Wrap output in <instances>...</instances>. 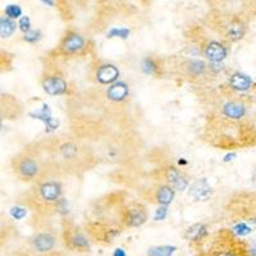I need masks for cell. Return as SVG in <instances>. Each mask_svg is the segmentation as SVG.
<instances>
[{
  "mask_svg": "<svg viewBox=\"0 0 256 256\" xmlns=\"http://www.w3.org/2000/svg\"><path fill=\"white\" fill-rule=\"evenodd\" d=\"M205 56L212 63H220L227 56V49L216 41H212L205 49Z\"/></svg>",
  "mask_w": 256,
  "mask_h": 256,
  "instance_id": "6da1fadb",
  "label": "cell"
},
{
  "mask_svg": "<svg viewBox=\"0 0 256 256\" xmlns=\"http://www.w3.org/2000/svg\"><path fill=\"white\" fill-rule=\"evenodd\" d=\"M32 246L38 252H48L56 246V238L50 233H40L32 240Z\"/></svg>",
  "mask_w": 256,
  "mask_h": 256,
  "instance_id": "7a4b0ae2",
  "label": "cell"
},
{
  "mask_svg": "<svg viewBox=\"0 0 256 256\" xmlns=\"http://www.w3.org/2000/svg\"><path fill=\"white\" fill-rule=\"evenodd\" d=\"M42 86L49 95H63L67 91V84L60 77H48Z\"/></svg>",
  "mask_w": 256,
  "mask_h": 256,
  "instance_id": "3957f363",
  "label": "cell"
},
{
  "mask_svg": "<svg viewBox=\"0 0 256 256\" xmlns=\"http://www.w3.org/2000/svg\"><path fill=\"white\" fill-rule=\"evenodd\" d=\"M212 187L208 184V182L205 180H198V182H195V184L191 186V188H190V195L195 198V200L205 201L212 196Z\"/></svg>",
  "mask_w": 256,
  "mask_h": 256,
  "instance_id": "277c9868",
  "label": "cell"
},
{
  "mask_svg": "<svg viewBox=\"0 0 256 256\" xmlns=\"http://www.w3.org/2000/svg\"><path fill=\"white\" fill-rule=\"evenodd\" d=\"M63 50L66 52H78L84 48V40L78 35V34H70L67 38H64L63 45H62Z\"/></svg>",
  "mask_w": 256,
  "mask_h": 256,
  "instance_id": "5b68a950",
  "label": "cell"
},
{
  "mask_svg": "<svg viewBox=\"0 0 256 256\" xmlns=\"http://www.w3.org/2000/svg\"><path fill=\"white\" fill-rule=\"evenodd\" d=\"M118 76H120V70H116L114 66H112V64L102 66L98 70V73H96L98 81L102 82V84H112V82H114L118 78Z\"/></svg>",
  "mask_w": 256,
  "mask_h": 256,
  "instance_id": "8992f818",
  "label": "cell"
},
{
  "mask_svg": "<svg viewBox=\"0 0 256 256\" xmlns=\"http://www.w3.org/2000/svg\"><path fill=\"white\" fill-rule=\"evenodd\" d=\"M166 178H168L169 184L176 190H180V191H184L187 187L188 182H187L186 177H184L182 173L176 168H169L168 172H166Z\"/></svg>",
  "mask_w": 256,
  "mask_h": 256,
  "instance_id": "52a82bcc",
  "label": "cell"
},
{
  "mask_svg": "<svg viewBox=\"0 0 256 256\" xmlns=\"http://www.w3.org/2000/svg\"><path fill=\"white\" fill-rule=\"evenodd\" d=\"M30 116L36 118V120H42V122L45 123V126H46L48 131L49 132L52 131V130H56V128L58 127V120H56V118H52V114H50L49 106H48L46 104H44V106H42L41 110L35 112V113H31Z\"/></svg>",
  "mask_w": 256,
  "mask_h": 256,
  "instance_id": "ba28073f",
  "label": "cell"
},
{
  "mask_svg": "<svg viewBox=\"0 0 256 256\" xmlns=\"http://www.w3.org/2000/svg\"><path fill=\"white\" fill-rule=\"evenodd\" d=\"M146 222V212L142 208H132L128 210L126 223L130 227H140Z\"/></svg>",
  "mask_w": 256,
  "mask_h": 256,
  "instance_id": "9c48e42d",
  "label": "cell"
},
{
  "mask_svg": "<svg viewBox=\"0 0 256 256\" xmlns=\"http://www.w3.org/2000/svg\"><path fill=\"white\" fill-rule=\"evenodd\" d=\"M128 95V86L124 82H118V84H112L106 91V96L113 102H122Z\"/></svg>",
  "mask_w": 256,
  "mask_h": 256,
  "instance_id": "30bf717a",
  "label": "cell"
},
{
  "mask_svg": "<svg viewBox=\"0 0 256 256\" xmlns=\"http://www.w3.org/2000/svg\"><path fill=\"white\" fill-rule=\"evenodd\" d=\"M42 198L48 201H56L60 196V186L56 182H48L40 187Z\"/></svg>",
  "mask_w": 256,
  "mask_h": 256,
  "instance_id": "8fae6325",
  "label": "cell"
},
{
  "mask_svg": "<svg viewBox=\"0 0 256 256\" xmlns=\"http://www.w3.org/2000/svg\"><path fill=\"white\" fill-rule=\"evenodd\" d=\"M206 234H208L206 227H205L204 224L198 223L191 226L190 228H187L186 233H184V238L192 242H198L204 238Z\"/></svg>",
  "mask_w": 256,
  "mask_h": 256,
  "instance_id": "7c38bea8",
  "label": "cell"
},
{
  "mask_svg": "<svg viewBox=\"0 0 256 256\" xmlns=\"http://www.w3.org/2000/svg\"><path fill=\"white\" fill-rule=\"evenodd\" d=\"M230 84L234 90L246 91L250 88L251 80L248 76H244L242 73H234L230 80Z\"/></svg>",
  "mask_w": 256,
  "mask_h": 256,
  "instance_id": "4fadbf2b",
  "label": "cell"
},
{
  "mask_svg": "<svg viewBox=\"0 0 256 256\" xmlns=\"http://www.w3.org/2000/svg\"><path fill=\"white\" fill-rule=\"evenodd\" d=\"M224 114L233 120H240L244 114V105L237 104V102H227L224 105Z\"/></svg>",
  "mask_w": 256,
  "mask_h": 256,
  "instance_id": "5bb4252c",
  "label": "cell"
},
{
  "mask_svg": "<svg viewBox=\"0 0 256 256\" xmlns=\"http://www.w3.org/2000/svg\"><path fill=\"white\" fill-rule=\"evenodd\" d=\"M173 198H174V191L172 190V187L169 186L160 187L156 194L158 202L163 205V206H166V205L170 204L173 201Z\"/></svg>",
  "mask_w": 256,
  "mask_h": 256,
  "instance_id": "9a60e30c",
  "label": "cell"
},
{
  "mask_svg": "<svg viewBox=\"0 0 256 256\" xmlns=\"http://www.w3.org/2000/svg\"><path fill=\"white\" fill-rule=\"evenodd\" d=\"M20 172L24 177H28V178L35 177L38 172V164L31 159L24 160V162L20 164Z\"/></svg>",
  "mask_w": 256,
  "mask_h": 256,
  "instance_id": "2e32d148",
  "label": "cell"
},
{
  "mask_svg": "<svg viewBox=\"0 0 256 256\" xmlns=\"http://www.w3.org/2000/svg\"><path fill=\"white\" fill-rule=\"evenodd\" d=\"M16 22L9 17H2L0 20V35L2 38H6L12 36L16 31Z\"/></svg>",
  "mask_w": 256,
  "mask_h": 256,
  "instance_id": "e0dca14e",
  "label": "cell"
},
{
  "mask_svg": "<svg viewBox=\"0 0 256 256\" xmlns=\"http://www.w3.org/2000/svg\"><path fill=\"white\" fill-rule=\"evenodd\" d=\"M177 251L176 246H155V248H150L148 250V256H173V254Z\"/></svg>",
  "mask_w": 256,
  "mask_h": 256,
  "instance_id": "ac0fdd59",
  "label": "cell"
},
{
  "mask_svg": "<svg viewBox=\"0 0 256 256\" xmlns=\"http://www.w3.org/2000/svg\"><path fill=\"white\" fill-rule=\"evenodd\" d=\"M70 242H72L73 246L77 248H88V238H86L84 234H81V233H76V234H73Z\"/></svg>",
  "mask_w": 256,
  "mask_h": 256,
  "instance_id": "d6986e66",
  "label": "cell"
},
{
  "mask_svg": "<svg viewBox=\"0 0 256 256\" xmlns=\"http://www.w3.org/2000/svg\"><path fill=\"white\" fill-rule=\"evenodd\" d=\"M244 26L241 24H233L232 26L230 27V32H228V35H230V38L233 40H238L244 36Z\"/></svg>",
  "mask_w": 256,
  "mask_h": 256,
  "instance_id": "ffe728a7",
  "label": "cell"
},
{
  "mask_svg": "<svg viewBox=\"0 0 256 256\" xmlns=\"http://www.w3.org/2000/svg\"><path fill=\"white\" fill-rule=\"evenodd\" d=\"M4 12H6V17L12 18V20H14V18H20V16H22V9H20L18 6H16V4H9V6H6Z\"/></svg>",
  "mask_w": 256,
  "mask_h": 256,
  "instance_id": "44dd1931",
  "label": "cell"
},
{
  "mask_svg": "<svg viewBox=\"0 0 256 256\" xmlns=\"http://www.w3.org/2000/svg\"><path fill=\"white\" fill-rule=\"evenodd\" d=\"M188 70H190V72L194 73V74H196V76H198V74L204 73L205 64L200 60H192V62H190V64H188Z\"/></svg>",
  "mask_w": 256,
  "mask_h": 256,
  "instance_id": "7402d4cb",
  "label": "cell"
},
{
  "mask_svg": "<svg viewBox=\"0 0 256 256\" xmlns=\"http://www.w3.org/2000/svg\"><path fill=\"white\" fill-rule=\"evenodd\" d=\"M233 232L236 233L237 236H248V234H250L251 232H252V230H251L250 227H248V224L246 223H237L234 227H233Z\"/></svg>",
  "mask_w": 256,
  "mask_h": 256,
  "instance_id": "603a6c76",
  "label": "cell"
},
{
  "mask_svg": "<svg viewBox=\"0 0 256 256\" xmlns=\"http://www.w3.org/2000/svg\"><path fill=\"white\" fill-rule=\"evenodd\" d=\"M130 36V30L128 28H112L108 32V38H127Z\"/></svg>",
  "mask_w": 256,
  "mask_h": 256,
  "instance_id": "cb8c5ba5",
  "label": "cell"
},
{
  "mask_svg": "<svg viewBox=\"0 0 256 256\" xmlns=\"http://www.w3.org/2000/svg\"><path fill=\"white\" fill-rule=\"evenodd\" d=\"M142 70L146 74H152L156 70V64L152 59H145L142 63Z\"/></svg>",
  "mask_w": 256,
  "mask_h": 256,
  "instance_id": "d4e9b609",
  "label": "cell"
},
{
  "mask_svg": "<svg viewBox=\"0 0 256 256\" xmlns=\"http://www.w3.org/2000/svg\"><path fill=\"white\" fill-rule=\"evenodd\" d=\"M26 214H27L26 209H24V208H20V206H14L10 209V216H12L14 219H17V220L24 219V216H26Z\"/></svg>",
  "mask_w": 256,
  "mask_h": 256,
  "instance_id": "484cf974",
  "label": "cell"
},
{
  "mask_svg": "<svg viewBox=\"0 0 256 256\" xmlns=\"http://www.w3.org/2000/svg\"><path fill=\"white\" fill-rule=\"evenodd\" d=\"M41 38V34L40 31H28L27 34H24V40L27 41V42H31V44H34V42H36V41L40 40Z\"/></svg>",
  "mask_w": 256,
  "mask_h": 256,
  "instance_id": "4316f807",
  "label": "cell"
},
{
  "mask_svg": "<svg viewBox=\"0 0 256 256\" xmlns=\"http://www.w3.org/2000/svg\"><path fill=\"white\" fill-rule=\"evenodd\" d=\"M76 152H77L76 146L70 145V144H67V145H64L63 148H62V154H63L66 158L74 156V154H76Z\"/></svg>",
  "mask_w": 256,
  "mask_h": 256,
  "instance_id": "83f0119b",
  "label": "cell"
},
{
  "mask_svg": "<svg viewBox=\"0 0 256 256\" xmlns=\"http://www.w3.org/2000/svg\"><path fill=\"white\" fill-rule=\"evenodd\" d=\"M20 28L27 34L28 31H31V22H30V18L28 17H22L20 20V24H18Z\"/></svg>",
  "mask_w": 256,
  "mask_h": 256,
  "instance_id": "f1b7e54d",
  "label": "cell"
},
{
  "mask_svg": "<svg viewBox=\"0 0 256 256\" xmlns=\"http://www.w3.org/2000/svg\"><path fill=\"white\" fill-rule=\"evenodd\" d=\"M166 206H162L159 208V209L155 212V216H154V219L155 220H163V219H166Z\"/></svg>",
  "mask_w": 256,
  "mask_h": 256,
  "instance_id": "f546056e",
  "label": "cell"
},
{
  "mask_svg": "<svg viewBox=\"0 0 256 256\" xmlns=\"http://www.w3.org/2000/svg\"><path fill=\"white\" fill-rule=\"evenodd\" d=\"M113 256H127V254H126V251L123 250V248H116V250H114Z\"/></svg>",
  "mask_w": 256,
  "mask_h": 256,
  "instance_id": "4dcf8cb0",
  "label": "cell"
},
{
  "mask_svg": "<svg viewBox=\"0 0 256 256\" xmlns=\"http://www.w3.org/2000/svg\"><path fill=\"white\" fill-rule=\"evenodd\" d=\"M236 156V154L234 152H232V154H228L227 156L224 158V162H230V160H233V158Z\"/></svg>",
  "mask_w": 256,
  "mask_h": 256,
  "instance_id": "1f68e13d",
  "label": "cell"
},
{
  "mask_svg": "<svg viewBox=\"0 0 256 256\" xmlns=\"http://www.w3.org/2000/svg\"><path fill=\"white\" fill-rule=\"evenodd\" d=\"M40 2H42V3L46 4V6H54V0H40Z\"/></svg>",
  "mask_w": 256,
  "mask_h": 256,
  "instance_id": "d6a6232c",
  "label": "cell"
},
{
  "mask_svg": "<svg viewBox=\"0 0 256 256\" xmlns=\"http://www.w3.org/2000/svg\"><path fill=\"white\" fill-rule=\"evenodd\" d=\"M251 180H252L254 186L256 187V169H255V170H254V173H252V178H251Z\"/></svg>",
  "mask_w": 256,
  "mask_h": 256,
  "instance_id": "836d02e7",
  "label": "cell"
},
{
  "mask_svg": "<svg viewBox=\"0 0 256 256\" xmlns=\"http://www.w3.org/2000/svg\"><path fill=\"white\" fill-rule=\"evenodd\" d=\"M250 255L251 256H256V248H252L250 250Z\"/></svg>",
  "mask_w": 256,
  "mask_h": 256,
  "instance_id": "e575fe53",
  "label": "cell"
},
{
  "mask_svg": "<svg viewBox=\"0 0 256 256\" xmlns=\"http://www.w3.org/2000/svg\"><path fill=\"white\" fill-rule=\"evenodd\" d=\"M218 256H236V255H233V254H230V252H224V254H220V255H218Z\"/></svg>",
  "mask_w": 256,
  "mask_h": 256,
  "instance_id": "d590c367",
  "label": "cell"
}]
</instances>
